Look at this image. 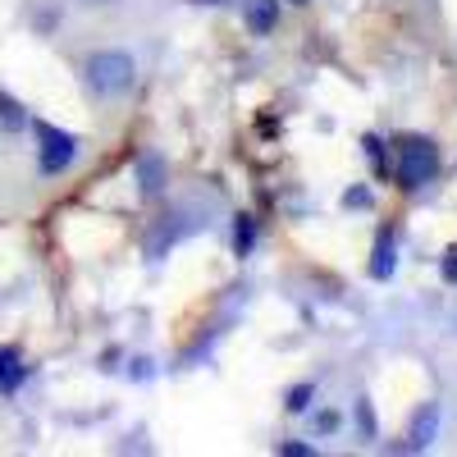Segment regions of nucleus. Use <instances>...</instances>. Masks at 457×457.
Segmentation results:
<instances>
[{
  "label": "nucleus",
  "instance_id": "f257e3e1",
  "mask_svg": "<svg viewBox=\"0 0 457 457\" xmlns=\"http://www.w3.org/2000/svg\"><path fill=\"white\" fill-rule=\"evenodd\" d=\"M83 79H87V87H92L101 101H120V96H129V92L137 87V60H133L129 51H120V46L96 51V55H87V64H83Z\"/></svg>",
  "mask_w": 457,
  "mask_h": 457
},
{
  "label": "nucleus",
  "instance_id": "f03ea898",
  "mask_svg": "<svg viewBox=\"0 0 457 457\" xmlns=\"http://www.w3.org/2000/svg\"><path fill=\"white\" fill-rule=\"evenodd\" d=\"M439 146L421 133H407L394 142V170H398V187H407V193H416V187H426L439 179Z\"/></svg>",
  "mask_w": 457,
  "mask_h": 457
},
{
  "label": "nucleus",
  "instance_id": "7ed1b4c3",
  "mask_svg": "<svg viewBox=\"0 0 457 457\" xmlns=\"http://www.w3.org/2000/svg\"><path fill=\"white\" fill-rule=\"evenodd\" d=\"M32 133H37V165H42V174H60L79 161V137L73 133H64L46 120H37Z\"/></svg>",
  "mask_w": 457,
  "mask_h": 457
},
{
  "label": "nucleus",
  "instance_id": "20e7f679",
  "mask_svg": "<svg viewBox=\"0 0 457 457\" xmlns=\"http://www.w3.org/2000/svg\"><path fill=\"white\" fill-rule=\"evenodd\" d=\"M435 435H439V403H421V407H416V416H411V448L416 453L430 448Z\"/></svg>",
  "mask_w": 457,
  "mask_h": 457
},
{
  "label": "nucleus",
  "instance_id": "39448f33",
  "mask_svg": "<svg viewBox=\"0 0 457 457\" xmlns=\"http://www.w3.org/2000/svg\"><path fill=\"white\" fill-rule=\"evenodd\" d=\"M137 179H142V197H156L165 187V156L161 151H146L142 165H137Z\"/></svg>",
  "mask_w": 457,
  "mask_h": 457
},
{
  "label": "nucleus",
  "instance_id": "423d86ee",
  "mask_svg": "<svg viewBox=\"0 0 457 457\" xmlns=\"http://www.w3.org/2000/svg\"><path fill=\"white\" fill-rule=\"evenodd\" d=\"M370 275H375V279H389V275H394V228H379V238H375V261H370Z\"/></svg>",
  "mask_w": 457,
  "mask_h": 457
},
{
  "label": "nucleus",
  "instance_id": "0eeeda50",
  "mask_svg": "<svg viewBox=\"0 0 457 457\" xmlns=\"http://www.w3.org/2000/svg\"><path fill=\"white\" fill-rule=\"evenodd\" d=\"M32 120H28V110L10 96V92H0V129L5 133H19V129H28Z\"/></svg>",
  "mask_w": 457,
  "mask_h": 457
},
{
  "label": "nucleus",
  "instance_id": "6e6552de",
  "mask_svg": "<svg viewBox=\"0 0 457 457\" xmlns=\"http://www.w3.org/2000/svg\"><path fill=\"white\" fill-rule=\"evenodd\" d=\"M23 379V357L14 348H0V389H14Z\"/></svg>",
  "mask_w": 457,
  "mask_h": 457
},
{
  "label": "nucleus",
  "instance_id": "1a4fd4ad",
  "mask_svg": "<svg viewBox=\"0 0 457 457\" xmlns=\"http://www.w3.org/2000/svg\"><path fill=\"white\" fill-rule=\"evenodd\" d=\"M247 23H252L256 32H270V28H275V0H256V5L247 10Z\"/></svg>",
  "mask_w": 457,
  "mask_h": 457
},
{
  "label": "nucleus",
  "instance_id": "9d476101",
  "mask_svg": "<svg viewBox=\"0 0 457 457\" xmlns=\"http://www.w3.org/2000/svg\"><path fill=\"white\" fill-rule=\"evenodd\" d=\"M307 398H312V385H302L288 394V411H307Z\"/></svg>",
  "mask_w": 457,
  "mask_h": 457
},
{
  "label": "nucleus",
  "instance_id": "9b49d317",
  "mask_svg": "<svg viewBox=\"0 0 457 457\" xmlns=\"http://www.w3.org/2000/svg\"><path fill=\"white\" fill-rule=\"evenodd\" d=\"M357 421H361V430H366V435H375V411H370V403H366V398L357 403Z\"/></svg>",
  "mask_w": 457,
  "mask_h": 457
},
{
  "label": "nucleus",
  "instance_id": "f8f14e48",
  "mask_svg": "<svg viewBox=\"0 0 457 457\" xmlns=\"http://www.w3.org/2000/svg\"><path fill=\"white\" fill-rule=\"evenodd\" d=\"M247 247H252V220L243 215L238 220V252H247Z\"/></svg>",
  "mask_w": 457,
  "mask_h": 457
},
{
  "label": "nucleus",
  "instance_id": "ddd939ff",
  "mask_svg": "<svg viewBox=\"0 0 457 457\" xmlns=\"http://www.w3.org/2000/svg\"><path fill=\"white\" fill-rule=\"evenodd\" d=\"M444 279L457 284V247H448V256H444Z\"/></svg>",
  "mask_w": 457,
  "mask_h": 457
},
{
  "label": "nucleus",
  "instance_id": "4468645a",
  "mask_svg": "<svg viewBox=\"0 0 457 457\" xmlns=\"http://www.w3.org/2000/svg\"><path fill=\"white\" fill-rule=\"evenodd\" d=\"M279 453H288V457H307V453H312V448H307V444H284V448H279Z\"/></svg>",
  "mask_w": 457,
  "mask_h": 457
},
{
  "label": "nucleus",
  "instance_id": "2eb2a0df",
  "mask_svg": "<svg viewBox=\"0 0 457 457\" xmlns=\"http://www.w3.org/2000/svg\"><path fill=\"white\" fill-rule=\"evenodd\" d=\"M79 5H87V10H105V5H120V0H79Z\"/></svg>",
  "mask_w": 457,
  "mask_h": 457
},
{
  "label": "nucleus",
  "instance_id": "dca6fc26",
  "mask_svg": "<svg viewBox=\"0 0 457 457\" xmlns=\"http://www.w3.org/2000/svg\"><path fill=\"white\" fill-rule=\"evenodd\" d=\"M293 5H307V0H293Z\"/></svg>",
  "mask_w": 457,
  "mask_h": 457
}]
</instances>
